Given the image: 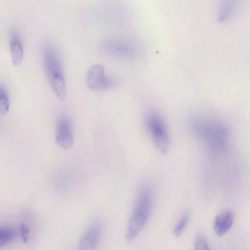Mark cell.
Listing matches in <instances>:
<instances>
[{"instance_id": "obj_7", "label": "cell", "mask_w": 250, "mask_h": 250, "mask_svg": "<svg viewBox=\"0 0 250 250\" xmlns=\"http://www.w3.org/2000/svg\"><path fill=\"white\" fill-rule=\"evenodd\" d=\"M55 140L58 146L63 149L70 148L74 143L71 123L65 116H60L57 120Z\"/></svg>"}, {"instance_id": "obj_2", "label": "cell", "mask_w": 250, "mask_h": 250, "mask_svg": "<svg viewBox=\"0 0 250 250\" xmlns=\"http://www.w3.org/2000/svg\"><path fill=\"white\" fill-rule=\"evenodd\" d=\"M153 191L148 184L140 188L129 219L126 238L131 242L135 239L148 222L153 205Z\"/></svg>"}, {"instance_id": "obj_12", "label": "cell", "mask_w": 250, "mask_h": 250, "mask_svg": "<svg viewBox=\"0 0 250 250\" xmlns=\"http://www.w3.org/2000/svg\"><path fill=\"white\" fill-rule=\"evenodd\" d=\"M18 230L10 226H3L0 228V247H4L16 239Z\"/></svg>"}, {"instance_id": "obj_9", "label": "cell", "mask_w": 250, "mask_h": 250, "mask_svg": "<svg viewBox=\"0 0 250 250\" xmlns=\"http://www.w3.org/2000/svg\"><path fill=\"white\" fill-rule=\"evenodd\" d=\"M8 41L12 63L15 66H18L21 63L23 56L21 38L18 32L12 30L9 34Z\"/></svg>"}, {"instance_id": "obj_1", "label": "cell", "mask_w": 250, "mask_h": 250, "mask_svg": "<svg viewBox=\"0 0 250 250\" xmlns=\"http://www.w3.org/2000/svg\"><path fill=\"white\" fill-rule=\"evenodd\" d=\"M190 128L214 154L218 155L226 148L229 131L222 121L208 117L195 116L190 120Z\"/></svg>"}, {"instance_id": "obj_10", "label": "cell", "mask_w": 250, "mask_h": 250, "mask_svg": "<svg viewBox=\"0 0 250 250\" xmlns=\"http://www.w3.org/2000/svg\"><path fill=\"white\" fill-rule=\"evenodd\" d=\"M234 220L232 210L228 209L221 212L214 219L213 228L215 233L219 236L225 234L231 228Z\"/></svg>"}, {"instance_id": "obj_6", "label": "cell", "mask_w": 250, "mask_h": 250, "mask_svg": "<svg viewBox=\"0 0 250 250\" xmlns=\"http://www.w3.org/2000/svg\"><path fill=\"white\" fill-rule=\"evenodd\" d=\"M85 82L87 87L95 91L106 89L114 84L113 80L106 76L104 67L99 63L94 64L89 68Z\"/></svg>"}, {"instance_id": "obj_13", "label": "cell", "mask_w": 250, "mask_h": 250, "mask_svg": "<svg viewBox=\"0 0 250 250\" xmlns=\"http://www.w3.org/2000/svg\"><path fill=\"white\" fill-rule=\"evenodd\" d=\"M10 108L9 98L6 89L2 85L0 87V112L1 116L5 115Z\"/></svg>"}, {"instance_id": "obj_8", "label": "cell", "mask_w": 250, "mask_h": 250, "mask_svg": "<svg viewBox=\"0 0 250 250\" xmlns=\"http://www.w3.org/2000/svg\"><path fill=\"white\" fill-rule=\"evenodd\" d=\"M102 226L100 222L91 225L82 236L78 244L79 250H94L100 241Z\"/></svg>"}, {"instance_id": "obj_4", "label": "cell", "mask_w": 250, "mask_h": 250, "mask_svg": "<svg viewBox=\"0 0 250 250\" xmlns=\"http://www.w3.org/2000/svg\"><path fill=\"white\" fill-rule=\"evenodd\" d=\"M100 47L106 54L124 60H134L139 54L138 47L134 42L122 38H105L100 42Z\"/></svg>"}, {"instance_id": "obj_14", "label": "cell", "mask_w": 250, "mask_h": 250, "mask_svg": "<svg viewBox=\"0 0 250 250\" xmlns=\"http://www.w3.org/2000/svg\"><path fill=\"white\" fill-rule=\"evenodd\" d=\"M189 214L188 211L185 212L181 217L173 229V233L177 237H179L184 231L189 221Z\"/></svg>"}, {"instance_id": "obj_15", "label": "cell", "mask_w": 250, "mask_h": 250, "mask_svg": "<svg viewBox=\"0 0 250 250\" xmlns=\"http://www.w3.org/2000/svg\"><path fill=\"white\" fill-rule=\"evenodd\" d=\"M194 247L196 250H209V246L206 238L202 234L197 235L195 238Z\"/></svg>"}, {"instance_id": "obj_3", "label": "cell", "mask_w": 250, "mask_h": 250, "mask_svg": "<svg viewBox=\"0 0 250 250\" xmlns=\"http://www.w3.org/2000/svg\"><path fill=\"white\" fill-rule=\"evenodd\" d=\"M42 59L45 75L53 92L58 98H65L66 90L62 62L53 44L46 42L42 47Z\"/></svg>"}, {"instance_id": "obj_16", "label": "cell", "mask_w": 250, "mask_h": 250, "mask_svg": "<svg viewBox=\"0 0 250 250\" xmlns=\"http://www.w3.org/2000/svg\"><path fill=\"white\" fill-rule=\"evenodd\" d=\"M20 233L23 242L27 243L29 239L30 230L28 226L25 224L21 223L20 226Z\"/></svg>"}, {"instance_id": "obj_11", "label": "cell", "mask_w": 250, "mask_h": 250, "mask_svg": "<svg viewBox=\"0 0 250 250\" xmlns=\"http://www.w3.org/2000/svg\"><path fill=\"white\" fill-rule=\"evenodd\" d=\"M239 0H221L217 11V20L220 23L229 21L235 12Z\"/></svg>"}, {"instance_id": "obj_5", "label": "cell", "mask_w": 250, "mask_h": 250, "mask_svg": "<svg viewBox=\"0 0 250 250\" xmlns=\"http://www.w3.org/2000/svg\"><path fill=\"white\" fill-rule=\"evenodd\" d=\"M147 130L156 148L166 154L169 147V136L165 123L157 113H149L146 119Z\"/></svg>"}]
</instances>
